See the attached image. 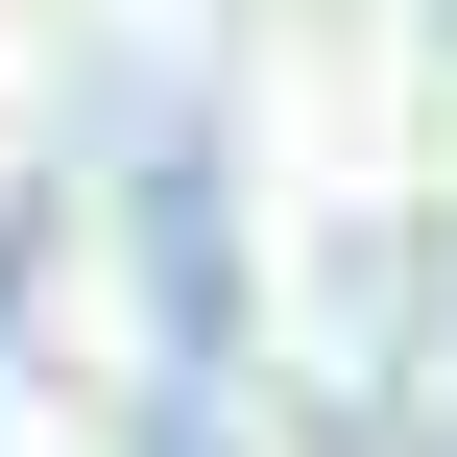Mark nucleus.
Wrapping results in <instances>:
<instances>
[{
    "label": "nucleus",
    "instance_id": "f257e3e1",
    "mask_svg": "<svg viewBox=\"0 0 457 457\" xmlns=\"http://www.w3.org/2000/svg\"><path fill=\"white\" fill-rule=\"evenodd\" d=\"M120 193H145V337H169V410H217V386H241V193H217L193 120H169Z\"/></svg>",
    "mask_w": 457,
    "mask_h": 457
}]
</instances>
